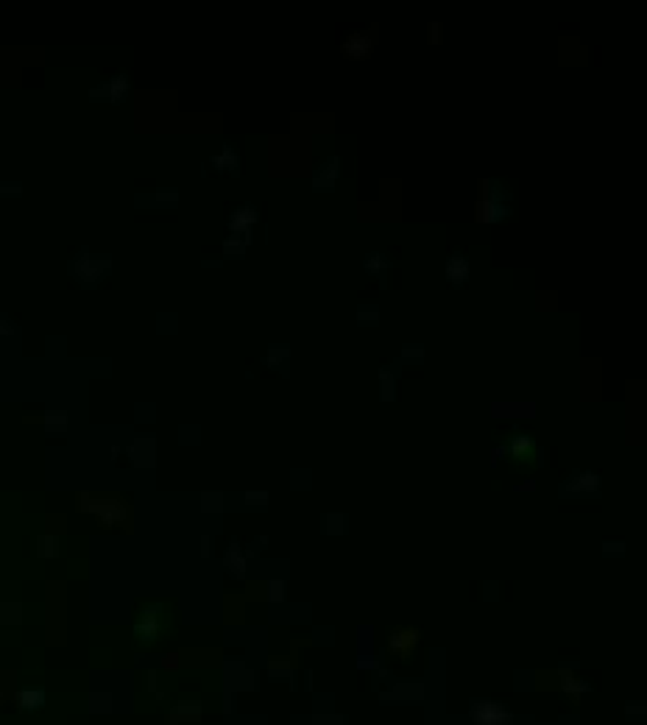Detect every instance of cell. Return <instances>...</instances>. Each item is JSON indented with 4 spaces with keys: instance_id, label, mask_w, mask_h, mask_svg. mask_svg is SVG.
<instances>
[{
    "instance_id": "3",
    "label": "cell",
    "mask_w": 647,
    "mask_h": 725,
    "mask_svg": "<svg viewBox=\"0 0 647 725\" xmlns=\"http://www.w3.org/2000/svg\"><path fill=\"white\" fill-rule=\"evenodd\" d=\"M597 491H600V477L595 472H574L561 485V496H592Z\"/></svg>"
},
{
    "instance_id": "5",
    "label": "cell",
    "mask_w": 647,
    "mask_h": 725,
    "mask_svg": "<svg viewBox=\"0 0 647 725\" xmlns=\"http://www.w3.org/2000/svg\"><path fill=\"white\" fill-rule=\"evenodd\" d=\"M338 176H340V160L338 157H329V160H324L321 162V168L313 173V190H318V193H332L335 190V184H338Z\"/></svg>"
},
{
    "instance_id": "10",
    "label": "cell",
    "mask_w": 647,
    "mask_h": 725,
    "mask_svg": "<svg viewBox=\"0 0 647 725\" xmlns=\"http://www.w3.org/2000/svg\"><path fill=\"white\" fill-rule=\"evenodd\" d=\"M363 268H366L369 273H374V276L380 279V284L385 287V276H388V271H391V262H388V257H383L380 251H369V254H366V260H363Z\"/></svg>"
},
{
    "instance_id": "12",
    "label": "cell",
    "mask_w": 647,
    "mask_h": 725,
    "mask_svg": "<svg viewBox=\"0 0 647 725\" xmlns=\"http://www.w3.org/2000/svg\"><path fill=\"white\" fill-rule=\"evenodd\" d=\"M357 324H360V327H377L380 324V307L377 304L357 307Z\"/></svg>"
},
{
    "instance_id": "15",
    "label": "cell",
    "mask_w": 647,
    "mask_h": 725,
    "mask_svg": "<svg viewBox=\"0 0 647 725\" xmlns=\"http://www.w3.org/2000/svg\"><path fill=\"white\" fill-rule=\"evenodd\" d=\"M402 362H421L424 360V349L418 346V343H407L405 349H402V357H399Z\"/></svg>"
},
{
    "instance_id": "11",
    "label": "cell",
    "mask_w": 647,
    "mask_h": 725,
    "mask_svg": "<svg viewBox=\"0 0 647 725\" xmlns=\"http://www.w3.org/2000/svg\"><path fill=\"white\" fill-rule=\"evenodd\" d=\"M212 165L218 168V171H226V173H235L238 176V171H240V160H238V154L229 148V145H224V148L218 151L212 157Z\"/></svg>"
},
{
    "instance_id": "4",
    "label": "cell",
    "mask_w": 647,
    "mask_h": 725,
    "mask_svg": "<svg viewBox=\"0 0 647 725\" xmlns=\"http://www.w3.org/2000/svg\"><path fill=\"white\" fill-rule=\"evenodd\" d=\"M340 53L349 61H363V59H369L374 53V39L366 31H357V34L346 37V42L340 45Z\"/></svg>"
},
{
    "instance_id": "2",
    "label": "cell",
    "mask_w": 647,
    "mask_h": 725,
    "mask_svg": "<svg viewBox=\"0 0 647 725\" xmlns=\"http://www.w3.org/2000/svg\"><path fill=\"white\" fill-rule=\"evenodd\" d=\"M472 719L474 725H514V714L494 700H477L472 706Z\"/></svg>"
},
{
    "instance_id": "16",
    "label": "cell",
    "mask_w": 647,
    "mask_h": 725,
    "mask_svg": "<svg viewBox=\"0 0 647 725\" xmlns=\"http://www.w3.org/2000/svg\"><path fill=\"white\" fill-rule=\"evenodd\" d=\"M530 447H533V441H530V438H522V435H519V438L511 441V455H522V452H528Z\"/></svg>"
},
{
    "instance_id": "7",
    "label": "cell",
    "mask_w": 647,
    "mask_h": 725,
    "mask_svg": "<svg viewBox=\"0 0 647 725\" xmlns=\"http://www.w3.org/2000/svg\"><path fill=\"white\" fill-rule=\"evenodd\" d=\"M444 276H447V282L450 284H455V287H463L466 284V279L472 276V265H469V260L461 254V251H455L447 262H444Z\"/></svg>"
},
{
    "instance_id": "6",
    "label": "cell",
    "mask_w": 647,
    "mask_h": 725,
    "mask_svg": "<svg viewBox=\"0 0 647 725\" xmlns=\"http://www.w3.org/2000/svg\"><path fill=\"white\" fill-rule=\"evenodd\" d=\"M416 641H418V630H413V628H396V630L391 633V639H388V650H391V656L407 659L410 652H413V647H416Z\"/></svg>"
},
{
    "instance_id": "17",
    "label": "cell",
    "mask_w": 647,
    "mask_h": 725,
    "mask_svg": "<svg viewBox=\"0 0 647 725\" xmlns=\"http://www.w3.org/2000/svg\"><path fill=\"white\" fill-rule=\"evenodd\" d=\"M429 42H441V26H429Z\"/></svg>"
},
{
    "instance_id": "1",
    "label": "cell",
    "mask_w": 647,
    "mask_h": 725,
    "mask_svg": "<svg viewBox=\"0 0 647 725\" xmlns=\"http://www.w3.org/2000/svg\"><path fill=\"white\" fill-rule=\"evenodd\" d=\"M480 198H477V224H496L502 218H508L511 209L502 204V198H508V193L502 190L494 179H485L480 184Z\"/></svg>"
},
{
    "instance_id": "14",
    "label": "cell",
    "mask_w": 647,
    "mask_h": 725,
    "mask_svg": "<svg viewBox=\"0 0 647 725\" xmlns=\"http://www.w3.org/2000/svg\"><path fill=\"white\" fill-rule=\"evenodd\" d=\"M380 380H383V399L391 402V399H394V385H396V374L391 371V366H385V369L380 371Z\"/></svg>"
},
{
    "instance_id": "8",
    "label": "cell",
    "mask_w": 647,
    "mask_h": 725,
    "mask_svg": "<svg viewBox=\"0 0 647 725\" xmlns=\"http://www.w3.org/2000/svg\"><path fill=\"white\" fill-rule=\"evenodd\" d=\"M257 221H260L257 206L246 204V206L235 209V215L229 218V229H232V235H251V229H254Z\"/></svg>"
},
{
    "instance_id": "13",
    "label": "cell",
    "mask_w": 647,
    "mask_h": 725,
    "mask_svg": "<svg viewBox=\"0 0 647 725\" xmlns=\"http://www.w3.org/2000/svg\"><path fill=\"white\" fill-rule=\"evenodd\" d=\"M249 243H251V238H249V235H246L243 240H238V235H232V238L224 243V251H226V257H232V254H235V257H243V254H246V249H249Z\"/></svg>"
},
{
    "instance_id": "9",
    "label": "cell",
    "mask_w": 647,
    "mask_h": 725,
    "mask_svg": "<svg viewBox=\"0 0 647 725\" xmlns=\"http://www.w3.org/2000/svg\"><path fill=\"white\" fill-rule=\"evenodd\" d=\"M262 362L268 369H282V371H287V362H291V346H284V343H273V346H268L265 349V354H262Z\"/></svg>"
}]
</instances>
